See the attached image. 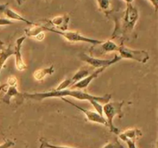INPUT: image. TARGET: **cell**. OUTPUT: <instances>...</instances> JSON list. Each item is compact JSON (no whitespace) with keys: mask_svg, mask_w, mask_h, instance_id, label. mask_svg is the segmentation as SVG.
Here are the masks:
<instances>
[{"mask_svg":"<svg viewBox=\"0 0 158 148\" xmlns=\"http://www.w3.org/2000/svg\"><path fill=\"white\" fill-rule=\"evenodd\" d=\"M109 17H112L115 28L110 39H117L120 43L134 38V31L139 18L138 10L132 4H127L125 10L122 12H114Z\"/></svg>","mask_w":158,"mask_h":148,"instance_id":"1","label":"cell"},{"mask_svg":"<svg viewBox=\"0 0 158 148\" xmlns=\"http://www.w3.org/2000/svg\"><path fill=\"white\" fill-rule=\"evenodd\" d=\"M23 97L25 99H29L31 100H35V101H42L45 99L48 98H55V97H73L77 99L78 100H86L92 104L94 101H97L102 105L108 103L110 100L112 95L110 93H106L104 96H94L87 93L83 90L80 89H66L63 90H54L52 89L50 91L42 92H35V93H23Z\"/></svg>","mask_w":158,"mask_h":148,"instance_id":"2","label":"cell"},{"mask_svg":"<svg viewBox=\"0 0 158 148\" xmlns=\"http://www.w3.org/2000/svg\"><path fill=\"white\" fill-rule=\"evenodd\" d=\"M124 106V101L108 102L103 105V114L105 115L108 127L110 131L115 134H120L118 128L114 125V119L116 116H119L120 118L123 117V106Z\"/></svg>","mask_w":158,"mask_h":148,"instance_id":"3","label":"cell"},{"mask_svg":"<svg viewBox=\"0 0 158 148\" xmlns=\"http://www.w3.org/2000/svg\"><path fill=\"white\" fill-rule=\"evenodd\" d=\"M43 26V29L45 31H49V32H53V33L58 34V35H61L62 37L67 40L68 42L70 43H90L93 45H99L101 44L104 40H100L96 39L89 38V37L85 36V35H82L80 32L78 31H59L55 29H52V28H49L47 26Z\"/></svg>","mask_w":158,"mask_h":148,"instance_id":"4","label":"cell"},{"mask_svg":"<svg viewBox=\"0 0 158 148\" xmlns=\"http://www.w3.org/2000/svg\"><path fill=\"white\" fill-rule=\"evenodd\" d=\"M119 56L122 59L127 60H132L140 63H146L150 59V56L148 52L142 49H133L131 48L127 47L124 45V43H120L119 44L118 50Z\"/></svg>","mask_w":158,"mask_h":148,"instance_id":"5","label":"cell"},{"mask_svg":"<svg viewBox=\"0 0 158 148\" xmlns=\"http://www.w3.org/2000/svg\"><path fill=\"white\" fill-rule=\"evenodd\" d=\"M79 58L82 61L85 62L88 65L92 66L93 68H96V69H100V68L103 67L107 68L108 66L115 64V63H118L120 60H121V58L119 55H115V56L110 60H103V59L86 55V53H80L79 55Z\"/></svg>","mask_w":158,"mask_h":148,"instance_id":"6","label":"cell"},{"mask_svg":"<svg viewBox=\"0 0 158 148\" xmlns=\"http://www.w3.org/2000/svg\"><path fill=\"white\" fill-rule=\"evenodd\" d=\"M61 100L63 101H64L65 103H69V105L73 106V107L77 108L78 110H80V112H82L83 113H84L85 117H86V120L89 122H92V123H100V124L103 125L105 126H107L108 127V124L107 122H106V118H105L103 116L100 115L98 113L96 112V111H93V110H89V109H86L85 108L81 107V106H78L76 103H74L73 102L70 101V100H67L65 97H62Z\"/></svg>","mask_w":158,"mask_h":148,"instance_id":"7","label":"cell"},{"mask_svg":"<svg viewBox=\"0 0 158 148\" xmlns=\"http://www.w3.org/2000/svg\"><path fill=\"white\" fill-rule=\"evenodd\" d=\"M119 45L111 39L103 41L101 44L93 45L89 49L91 56H100L112 52H117Z\"/></svg>","mask_w":158,"mask_h":148,"instance_id":"8","label":"cell"},{"mask_svg":"<svg viewBox=\"0 0 158 148\" xmlns=\"http://www.w3.org/2000/svg\"><path fill=\"white\" fill-rule=\"evenodd\" d=\"M23 99V93L19 92L18 90L17 86H9L7 83L3 84L0 86V98L2 99V102L9 105L11 103V100L12 98Z\"/></svg>","mask_w":158,"mask_h":148,"instance_id":"9","label":"cell"},{"mask_svg":"<svg viewBox=\"0 0 158 148\" xmlns=\"http://www.w3.org/2000/svg\"><path fill=\"white\" fill-rule=\"evenodd\" d=\"M69 20H70V17L69 14H63V15L54 17L51 19L45 20L46 24L44 26L59 31H66L68 30V27H69Z\"/></svg>","mask_w":158,"mask_h":148,"instance_id":"10","label":"cell"},{"mask_svg":"<svg viewBox=\"0 0 158 148\" xmlns=\"http://www.w3.org/2000/svg\"><path fill=\"white\" fill-rule=\"evenodd\" d=\"M26 37L21 36L18 38L15 41V46L14 47V56H15V67L19 71H24L27 69V65L24 62L22 56L21 49L23 43L26 40Z\"/></svg>","mask_w":158,"mask_h":148,"instance_id":"11","label":"cell"},{"mask_svg":"<svg viewBox=\"0 0 158 148\" xmlns=\"http://www.w3.org/2000/svg\"><path fill=\"white\" fill-rule=\"evenodd\" d=\"M0 12L5 15V18L11 20V21L15 20V21L23 22V23H26L29 26H32V25L35 24V23L29 21L27 18H25L24 17L22 16L18 12H16L13 9H11L9 6V4H7V3L6 4H0Z\"/></svg>","mask_w":158,"mask_h":148,"instance_id":"12","label":"cell"},{"mask_svg":"<svg viewBox=\"0 0 158 148\" xmlns=\"http://www.w3.org/2000/svg\"><path fill=\"white\" fill-rule=\"evenodd\" d=\"M106 69V67L97 69V70L94 71V72L89 73L87 76H86L85 78H83V80L77 82L75 84L73 85L72 86H70V89H80V90H82V89H86V88L89 86V83H90L94 79L97 78V77L100 75V73H102Z\"/></svg>","mask_w":158,"mask_h":148,"instance_id":"13","label":"cell"},{"mask_svg":"<svg viewBox=\"0 0 158 148\" xmlns=\"http://www.w3.org/2000/svg\"><path fill=\"white\" fill-rule=\"evenodd\" d=\"M99 9L107 17L116 12L113 0H97Z\"/></svg>","mask_w":158,"mask_h":148,"instance_id":"14","label":"cell"},{"mask_svg":"<svg viewBox=\"0 0 158 148\" xmlns=\"http://www.w3.org/2000/svg\"><path fill=\"white\" fill-rule=\"evenodd\" d=\"M142 136V132L140 130L137 128H132V129H128L127 130L123 131L119 134V137L121 139V140H124L126 139H129L131 140H137Z\"/></svg>","mask_w":158,"mask_h":148,"instance_id":"15","label":"cell"},{"mask_svg":"<svg viewBox=\"0 0 158 148\" xmlns=\"http://www.w3.org/2000/svg\"><path fill=\"white\" fill-rule=\"evenodd\" d=\"M54 66H50L49 67L39 69L33 72V77L36 81H42L46 76L52 75L54 72Z\"/></svg>","mask_w":158,"mask_h":148,"instance_id":"16","label":"cell"},{"mask_svg":"<svg viewBox=\"0 0 158 148\" xmlns=\"http://www.w3.org/2000/svg\"><path fill=\"white\" fill-rule=\"evenodd\" d=\"M42 32H45L43 26L36 24V23H35L32 26H29V27L26 28L24 29L25 36L31 37V38H35L38 34H40Z\"/></svg>","mask_w":158,"mask_h":148,"instance_id":"17","label":"cell"},{"mask_svg":"<svg viewBox=\"0 0 158 148\" xmlns=\"http://www.w3.org/2000/svg\"><path fill=\"white\" fill-rule=\"evenodd\" d=\"M89 74V69H86V68H80L77 72H75L72 78H70L71 83H72V86L73 84H75L77 82L80 81L81 80H83V78H85L86 76H87Z\"/></svg>","mask_w":158,"mask_h":148,"instance_id":"18","label":"cell"},{"mask_svg":"<svg viewBox=\"0 0 158 148\" xmlns=\"http://www.w3.org/2000/svg\"><path fill=\"white\" fill-rule=\"evenodd\" d=\"M40 142H41V145H40V148H74L69 146H64V145L52 144L45 140L44 139H40Z\"/></svg>","mask_w":158,"mask_h":148,"instance_id":"19","label":"cell"},{"mask_svg":"<svg viewBox=\"0 0 158 148\" xmlns=\"http://www.w3.org/2000/svg\"><path fill=\"white\" fill-rule=\"evenodd\" d=\"M102 148H125L123 144H121L120 141L118 140V139L115 138V140L114 141L109 142V143H106L104 146Z\"/></svg>","mask_w":158,"mask_h":148,"instance_id":"20","label":"cell"},{"mask_svg":"<svg viewBox=\"0 0 158 148\" xmlns=\"http://www.w3.org/2000/svg\"><path fill=\"white\" fill-rule=\"evenodd\" d=\"M72 86V83H71V80L70 78L69 79H66V80H63L58 86H57L56 89H54V90H57V91H60V90H63V89H67L68 87H70Z\"/></svg>","mask_w":158,"mask_h":148,"instance_id":"21","label":"cell"},{"mask_svg":"<svg viewBox=\"0 0 158 148\" xmlns=\"http://www.w3.org/2000/svg\"><path fill=\"white\" fill-rule=\"evenodd\" d=\"M7 83L9 86H17L18 84V80H17V78L14 76H11L8 78L7 80Z\"/></svg>","mask_w":158,"mask_h":148,"instance_id":"22","label":"cell"},{"mask_svg":"<svg viewBox=\"0 0 158 148\" xmlns=\"http://www.w3.org/2000/svg\"><path fill=\"white\" fill-rule=\"evenodd\" d=\"M14 22L11 21V20L8 19L6 18H0V26H9V25H13Z\"/></svg>","mask_w":158,"mask_h":148,"instance_id":"23","label":"cell"},{"mask_svg":"<svg viewBox=\"0 0 158 148\" xmlns=\"http://www.w3.org/2000/svg\"><path fill=\"white\" fill-rule=\"evenodd\" d=\"M15 145V143L10 140H6L2 144L0 145V148H10Z\"/></svg>","mask_w":158,"mask_h":148,"instance_id":"24","label":"cell"},{"mask_svg":"<svg viewBox=\"0 0 158 148\" xmlns=\"http://www.w3.org/2000/svg\"><path fill=\"white\" fill-rule=\"evenodd\" d=\"M124 142H126L127 143L128 148H137L136 146V141L135 140H131L129 139H126V140H123Z\"/></svg>","mask_w":158,"mask_h":148,"instance_id":"25","label":"cell"},{"mask_svg":"<svg viewBox=\"0 0 158 148\" xmlns=\"http://www.w3.org/2000/svg\"><path fill=\"white\" fill-rule=\"evenodd\" d=\"M35 39L36 40H38V41H43L45 39V32H40V34H38V35L35 37Z\"/></svg>","mask_w":158,"mask_h":148,"instance_id":"26","label":"cell"},{"mask_svg":"<svg viewBox=\"0 0 158 148\" xmlns=\"http://www.w3.org/2000/svg\"><path fill=\"white\" fill-rule=\"evenodd\" d=\"M148 1L152 4V6L154 8V10H155V12H157L158 9V0H148Z\"/></svg>","mask_w":158,"mask_h":148,"instance_id":"27","label":"cell"},{"mask_svg":"<svg viewBox=\"0 0 158 148\" xmlns=\"http://www.w3.org/2000/svg\"><path fill=\"white\" fill-rule=\"evenodd\" d=\"M5 48H6V47H5L4 43H3L2 41H0V52H1L2 50H3Z\"/></svg>","mask_w":158,"mask_h":148,"instance_id":"28","label":"cell"},{"mask_svg":"<svg viewBox=\"0 0 158 148\" xmlns=\"http://www.w3.org/2000/svg\"><path fill=\"white\" fill-rule=\"evenodd\" d=\"M5 62H2V63H0V75H1V72H2V69L3 66H4L5 65Z\"/></svg>","mask_w":158,"mask_h":148,"instance_id":"29","label":"cell"},{"mask_svg":"<svg viewBox=\"0 0 158 148\" xmlns=\"http://www.w3.org/2000/svg\"><path fill=\"white\" fill-rule=\"evenodd\" d=\"M25 0H16V2L19 6H21L23 2H24Z\"/></svg>","mask_w":158,"mask_h":148,"instance_id":"30","label":"cell"},{"mask_svg":"<svg viewBox=\"0 0 158 148\" xmlns=\"http://www.w3.org/2000/svg\"><path fill=\"white\" fill-rule=\"evenodd\" d=\"M123 1H124L126 2V4H132V2L134 0H123Z\"/></svg>","mask_w":158,"mask_h":148,"instance_id":"31","label":"cell"},{"mask_svg":"<svg viewBox=\"0 0 158 148\" xmlns=\"http://www.w3.org/2000/svg\"><path fill=\"white\" fill-rule=\"evenodd\" d=\"M49 1V0H45V2H48Z\"/></svg>","mask_w":158,"mask_h":148,"instance_id":"32","label":"cell"}]
</instances>
